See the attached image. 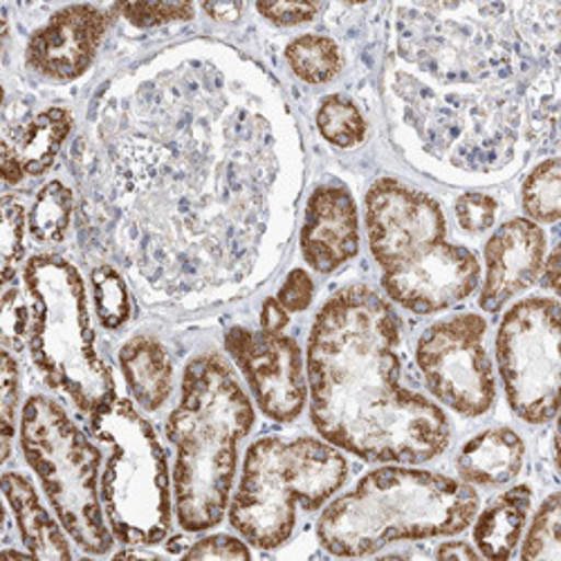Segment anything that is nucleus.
I'll use <instances>...</instances> for the list:
<instances>
[{
  "mask_svg": "<svg viewBox=\"0 0 561 561\" xmlns=\"http://www.w3.org/2000/svg\"><path fill=\"white\" fill-rule=\"evenodd\" d=\"M75 149L92 229L164 297L237 290L290 237L297 126L267 75L222 45H184L117 79Z\"/></svg>",
  "mask_w": 561,
  "mask_h": 561,
  "instance_id": "nucleus-1",
  "label": "nucleus"
},
{
  "mask_svg": "<svg viewBox=\"0 0 561 561\" xmlns=\"http://www.w3.org/2000/svg\"><path fill=\"white\" fill-rule=\"evenodd\" d=\"M389 88L415 151L467 178L503 171L522 128L557 147L559 3L400 5Z\"/></svg>",
  "mask_w": 561,
  "mask_h": 561,
  "instance_id": "nucleus-2",
  "label": "nucleus"
},
{
  "mask_svg": "<svg viewBox=\"0 0 561 561\" xmlns=\"http://www.w3.org/2000/svg\"><path fill=\"white\" fill-rule=\"evenodd\" d=\"M393 306L348 286L319 310L308 340L310 417L325 443L368 462L417 465L451 440L445 411L402 385Z\"/></svg>",
  "mask_w": 561,
  "mask_h": 561,
  "instance_id": "nucleus-3",
  "label": "nucleus"
},
{
  "mask_svg": "<svg viewBox=\"0 0 561 561\" xmlns=\"http://www.w3.org/2000/svg\"><path fill=\"white\" fill-rule=\"evenodd\" d=\"M252 425L254 407L220 355H198L186 364L182 396L167 423V436L178 449L175 510L186 533H203L222 522L239 443Z\"/></svg>",
  "mask_w": 561,
  "mask_h": 561,
  "instance_id": "nucleus-4",
  "label": "nucleus"
},
{
  "mask_svg": "<svg viewBox=\"0 0 561 561\" xmlns=\"http://www.w3.org/2000/svg\"><path fill=\"white\" fill-rule=\"evenodd\" d=\"M366 231L391 301L417 312L447 310L481 280L472 250L449 243L440 205L417 190L382 178L366 194Z\"/></svg>",
  "mask_w": 561,
  "mask_h": 561,
  "instance_id": "nucleus-5",
  "label": "nucleus"
},
{
  "mask_svg": "<svg viewBox=\"0 0 561 561\" xmlns=\"http://www.w3.org/2000/svg\"><path fill=\"white\" fill-rule=\"evenodd\" d=\"M477 512L479 494L470 483L413 467H380L323 510L317 535L335 557H366L402 539L458 535Z\"/></svg>",
  "mask_w": 561,
  "mask_h": 561,
  "instance_id": "nucleus-6",
  "label": "nucleus"
},
{
  "mask_svg": "<svg viewBox=\"0 0 561 561\" xmlns=\"http://www.w3.org/2000/svg\"><path fill=\"white\" fill-rule=\"evenodd\" d=\"M23 276L32 299L30 353L38 373L83 413H95L115 400V380L95 351L81 274L64 256L38 254Z\"/></svg>",
  "mask_w": 561,
  "mask_h": 561,
  "instance_id": "nucleus-7",
  "label": "nucleus"
},
{
  "mask_svg": "<svg viewBox=\"0 0 561 561\" xmlns=\"http://www.w3.org/2000/svg\"><path fill=\"white\" fill-rule=\"evenodd\" d=\"M348 477V462L335 445L310 436L286 440L267 436L245 456L243 477L229 507V522L259 548L284 546L297 524V505L317 510Z\"/></svg>",
  "mask_w": 561,
  "mask_h": 561,
  "instance_id": "nucleus-8",
  "label": "nucleus"
},
{
  "mask_svg": "<svg viewBox=\"0 0 561 561\" xmlns=\"http://www.w3.org/2000/svg\"><path fill=\"white\" fill-rule=\"evenodd\" d=\"M90 432L108 451L102 503L113 535L128 546H156L171 528L167 454L147 420L115 398L90 413Z\"/></svg>",
  "mask_w": 561,
  "mask_h": 561,
  "instance_id": "nucleus-9",
  "label": "nucleus"
},
{
  "mask_svg": "<svg viewBox=\"0 0 561 561\" xmlns=\"http://www.w3.org/2000/svg\"><path fill=\"white\" fill-rule=\"evenodd\" d=\"M21 447L66 533L83 552L106 554L113 535L98 492L100 449L45 396H32L23 407Z\"/></svg>",
  "mask_w": 561,
  "mask_h": 561,
  "instance_id": "nucleus-10",
  "label": "nucleus"
},
{
  "mask_svg": "<svg viewBox=\"0 0 561 561\" xmlns=\"http://www.w3.org/2000/svg\"><path fill=\"white\" fill-rule=\"evenodd\" d=\"M559 301L530 297L512 306L496 335L505 396L522 420L543 425L557 415L561 380Z\"/></svg>",
  "mask_w": 561,
  "mask_h": 561,
  "instance_id": "nucleus-11",
  "label": "nucleus"
},
{
  "mask_svg": "<svg viewBox=\"0 0 561 561\" xmlns=\"http://www.w3.org/2000/svg\"><path fill=\"white\" fill-rule=\"evenodd\" d=\"M485 333V319L467 312L430 325L415 348L427 389L465 417L488 413L496 398Z\"/></svg>",
  "mask_w": 561,
  "mask_h": 561,
  "instance_id": "nucleus-12",
  "label": "nucleus"
},
{
  "mask_svg": "<svg viewBox=\"0 0 561 561\" xmlns=\"http://www.w3.org/2000/svg\"><path fill=\"white\" fill-rule=\"evenodd\" d=\"M225 346L261 407L276 423H293L306 407V378L301 348L293 337L267 331H248L237 325L225 337Z\"/></svg>",
  "mask_w": 561,
  "mask_h": 561,
  "instance_id": "nucleus-13",
  "label": "nucleus"
},
{
  "mask_svg": "<svg viewBox=\"0 0 561 561\" xmlns=\"http://www.w3.org/2000/svg\"><path fill=\"white\" fill-rule=\"evenodd\" d=\"M111 16L95 5L59 10L27 43V64L53 81H72L95 61Z\"/></svg>",
  "mask_w": 561,
  "mask_h": 561,
  "instance_id": "nucleus-14",
  "label": "nucleus"
},
{
  "mask_svg": "<svg viewBox=\"0 0 561 561\" xmlns=\"http://www.w3.org/2000/svg\"><path fill=\"white\" fill-rule=\"evenodd\" d=\"M546 259V233L528 218L503 222L485 245V284L481 290V308L499 312L512 297L528 290Z\"/></svg>",
  "mask_w": 561,
  "mask_h": 561,
  "instance_id": "nucleus-15",
  "label": "nucleus"
},
{
  "mask_svg": "<svg viewBox=\"0 0 561 561\" xmlns=\"http://www.w3.org/2000/svg\"><path fill=\"white\" fill-rule=\"evenodd\" d=\"M359 250L357 207L346 186L321 184L312 192L301 229L306 263L331 274L348 263Z\"/></svg>",
  "mask_w": 561,
  "mask_h": 561,
  "instance_id": "nucleus-16",
  "label": "nucleus"
},
{
  "mask_svg": "<svg viewBox=\"0 0 561 561\" xmlns=\"http://www.w3.org/2000/svg\"><path fill=\"white\" fill-rule=\"evenodd\" d=\"M526 458L524 440L507 427L488 430L465 443L456 467L465 483L470 485H505L517 479Z\"/></svg>",
  "mask_w": 561,
  "mask_h": 561,
  "instance_id": "nucleus-17",
  "label": "nucleus"
},
{
  "mask_svg": "<svg viewBox=\"0 0 561 561\" xmlns=\"http://www.w3.org/2000/svg\"><path fill=\"white\" fill-rule=\"evenodd\" d=\"M3 492L12 505L21 539L32 557L72 559V552L61 528L55 524L48 510L41 505L34 485L25 477L16 472H5Z\"/></svg>",
  "mask_w": 561,
  "mask_h": 561,
  "instance_id": "nucleus-18",
  "label": "nucleus"
},
{
  "mask_svg": "<svg viewBox=\"0 0 561 561\" xmlns=\"http://www.w3.org/2000/svg\"><path fill=\"white\" fill-rule=\"evenodd\" d=\"M533 505V490L517 485L492 501L474 526V543L481 557L505 561L514 554L526 528Z\"/></svg>",
  "mask_w": 561,
  "mask_h": 561,
  "instance_id": "nucleus-19",
  "label": "nucleus"
},
{
  "mask_svg": "<svg viewBox=\"0 0 561 561\" xmlns=\"http://www.w3.org/2000/svg\"><path fill=\"white\" fill-rule=\"evenodd\" d=\"M126 385L147 411H158L171 396L173 366L167 348L151 337H135L119 351Z\"/></svg>",
  "mask_w": 561,
  "mask_h": 561,
  "instance_id": "nucleus-20",
  "label": "nucleus"
},
{
  "mask_svg": "<svg viewBox=\"0 0 561 561\" xmlns=\"http://www.w3.org/2000/svg\"><path fill=\"white\" fill-rule=\"evenodd\" d=\"M75 126V117L66 108H48L38 113L16 137L12 145L23 171L27 175H41L48 171Z\"/></svg>",
  "mask_w": 561,
  "mask_h": 561,
  "instance_id": "nucleus-21",
  "label": "nucleus"
},
{
  "mask_svg": "<svg viewBox=\"0 0 561 561\" xmlns=\"http://www.w3.org/2000/svg\"><path fill=\"white\" fill-rule=\"evenodd\" d=\"M286 59L293 72L312 85L333 81L344 66L340 45L321 34L297 36L286 48Z\"/></svg>",
  "mask_w": 561,
  "mask_h": 561,
  "instance_id": "nucleus-22",
  "label": "nucleus"
},
{
  "mask_svg": "<svg viewBox=\"0 0 561 561\" xmlns=\"http://www.w3.org/2000/svg\"><path fill=\"white\" fill-rule=\"evenodd\" d=\"M75 209L72 190L59 180L43 186L30 214V233L38 243L64 241Z\"/></svg>",
  "mask_w": 561,
  "mask_h": 561,
  "instance_id": "nucleus-23",
  "label": "nucleus"
},
{
  "mask_svg": "<svg viewBox=\"0 0 561 561\" xmlns=\"http://www.w3.org/2000/svg\"><path fill=\"white\" fill-rule=\"evenodd\" d=\"M524 209L537 222H557L561 214V167L557 158L537 164L524 182Z\"/></svg>",
  "mask_w": 561,
  "mask_h": 561,
  "instance_id": "nucleus-24",
  "label": "nucleus"
},
{
  "mask_svg": "<svg viewBox=\"0 0 561 561\" xmlns=\"http://www.w3.org/2000/svg\"><path fill=\"white\" fill-rule=\"evenodd\" d=\"M317 126L321 135L340 149L357 147L366 135V122L359 108L342 95H331L321 102L317 111Z\"/></svg>",
  "mask_w": 561,
  "mask_h": 561,
  "instance_id": "nucleus-25",
  "label": "nucleus"
},
{
  "mask_svg": "<svg viewBox=\"0 0 561 561\" xmlns=\"http://www.w3.org/2000/svg\"><path fill=\"white\" fill-rule=\"evenodd\" d=\"M90 280L100 321L111 331L119 329L130 314V297L126 280L113 265H100L98 270H92Z\"/></svg>",
  "mask_w": 561,
  "mask_h": 561,
  "instance_id": "nucleus-26",
  "label": "nucleus"
},
{
  "mask_svg": "<svg viewBox=\"0 0 561 561\" xmlns=\"http://www.w3.org/2000/svg\"><path fill=\"white\" fill-rule=\"evenodd\" d=\"M561 496L550 494L528 530L526 543L522 548V559H561Z\"/></svg>",
  "mask_w": 561,
  "mask_h": 561,
  "instance_id": "nucleus-27",
  "label": "nucleus"
},
{
  "mask_svg": "<svg viewBox=\"0 0 561 561\" xmlns=\"http://www.w3.org/2000/svg\"><path fill=\"white\" fill-rule=\"evenodd\" d=\"M124 19L137 27H158L178 21H192L196 8L192 3H124L117 5Z\"/></svg>",
  "mask_w": 561,
  "mask_h": 561,
  "instance_id": "nucleus-28",
  "label": "nucleus"
},
{
  "mask_svg": "<svg viewBox=\"0 0 561 561\" xmlns=\"http://www.w3.org/2000/svg\"><path fill=\"white\" fill-rule=\"evenodd\" d=\"M23 229H25V209L23 205L5 196L3 198V280L14 276V265L23 254Z\"/></svg>",
  "mask_w": 561,
  "mask_h": 561,
  "instance_id": "nucleus-29",
  "label": "nucleus"
},
{
  "mask_svg": "<svg viewBox=\"0 0 561 561\" xmlns=\"http://www.w3.org/2000/svg\"><path fill=\"white\" fill-rule=\"evenodd\" d=\"M19 404V364L3 351V382H0V417H3V460L10 458Z\"/></svg>",
  "mask_w": 561,
  "mask_h": 561,
  "instance_id": "nucleus-30",
  "label": "nucleus"
},
{
  "mask_svg": "<svg viewBox=\"0 0 561 561\" xmlns=\"http://www.w3.org/2000/svg\"><path fill=\"white\" fill-rule=\"evenodd\" d=\"M30 329V310L16 288H10L3 297V314H0V333L5 348H23V340Z\"/></svg>",
  "mask_w": 561,
  "mask_h": 561,
  "instance_id": "nucleus-31",
  "label": "nucleus"
},
{
  "mask_svg": "<svg viewBox=\"0 0 561 561\" xmlns=\"http://www.w3.org/2000/svg\"><path fill=\"white\" fill-rule=\"evenodd\" d=\"M456 218L467 233H483L494 225L496 201L485 194H465L456 201Z\"/></svg>",
  "mask_w": 561,
  "mask_h": 561,
  "instance_id": "nucleus-32",
  "label": "nucleus"
},
{
  "mask_svg": "<svg viewBox=\"0 0 561 561\" xmlns=\"http://www.w3.org/2000/svg\"><path fill=\"white\" fill-rule=\"evenodd\" d=\"M184 557L186 559H252V552L237 537L211 535V537L194 543V548Z\"/></svg>",
  "mask_w": 561,
  "mask_h": 561,
  "instance_id": "nucleus-33",
  "label": "nucleus"
},
{
  "mask_svg": "<svg viewBox=\"0 0 561 561\" xmlns=\"http://www.w3.org/2000/svg\"><path fill=\"white\" fill-rule=\"evenodd\" d=\"M314 295L312 278L306 270H293L286 278V284L278 290V304L288 312H301L310 306Z\"/></svg>",
  "mask_w": 561,
  "mask_h": 561,
  "instance_id": "nucleus-34",
  "label": "nucleus"
},
{
  "mask_svg": "<svg viewBox=\"0 0 561 561\" xmlns=\"http://www.w3.org/2000/svg\"><path fill=\"white\" fill-rule=\"evenodd\" d=\"M321 5L314 3H256V10L274 25H301L317 16Z\"/></svg>",
  "mask_w": 561,
  "mask_h": 561,
  "instance_id": "nucleus-35",
  "label": "nucleus"
},
{
  "mask_svg": "<svg viewBox=\"0 0 561 561\" xmlns=\"http://www.w3.org/2000/svg\"><path fill=\"white\" fill-rule=\"evenodd\" d=\"M290 314L288 310L278 304V299H267L261 310V325L267 333H280L288 325Z\"/></svg>",
  "mask_w": 561,
  "mask_h": 561,
  "instance_id": "nucleus-36",
  "label": "nucleus"
},
{
  "mask_svg": "<svg viewBox=\"0 0 561 561\" xmlns=\"http://www.w3.org/2000/svg\"><path fill=\"white\" fill-rule=\"evenodd\" d=\"M23 175H25V171H23L12 145L5 139L3 142V178L8 184H19L23 180Z\"/></svg>",
  "mask_w": 561,
  "mask_h": 561,
  "instance_id": "nucleus-37",
  "label": "nucleus"
},
{
  "mask_svg": "<svg viewBox=\"0 0 561 561\" xmlns=\"http://www.w3.org/2000/svg\"><path fill=\"white\" fill-rule=\"evenodd\" d=\"M436 557L438 559H477L481 554L470 543H465V541H447V543H443L438 548Z\"/></svg>",
  "mask_w": 561,
  "mask_h": 561,
  "instance_id": "nucleus-38",
  "label": "nucleus"
},
{
  "mask_svg": "<svg viewBox=\"0 0 561 561\" xmlns=\"http://www.w3.org/2000/svg\"><path fill=\"white\" fill-rule=\"evenodd\" d=\"M203 10L209 12V14H211L214 19H218V21L231 23V21H237V19L241 16L243 5H241V3H216V5L207 3V5H203Z\"/></svg>",
  "mask_w": 561,
  "mask_h": 561,
  "instance_id": "nucleus-39",
  "label": "nucleus"
},
{
  "mask_svg": "<svg viewBox=\"0 0 561 561\" xmlns=\"http://www.w3.org/2000/svg\"><path fill=\"white\" fill-rule=\"evenodd\" d=\"M543 280H546V286H548L552 293L559 290V248L552 250V254H550V259H548V263H546V276H543Z\"/></svg>",
  "mask_w": 561,
  "mask_h": 561,
  "instance_id": "nucleus-40",
  "label": "nucleus"
}]
</instances>
